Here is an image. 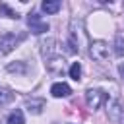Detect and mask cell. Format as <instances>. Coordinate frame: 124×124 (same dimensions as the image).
<instances>
[{
	"label": "cell",
	"instance_id": "6da1fadb",
	"mask_svg": "<svg viewBox=\"0 0 124 124\" xmlns=\"http://www.w3.org/2000/svg\"><path fill=\"white\" fill-rule=\"evenodd\" d=\"M89 54H91L93 60L105 62L108 58V43H105V41H93L91 46H89Z\"/></svg>",
	"mask_w": 124,
	"mask_h": 124
},
{
	"label": "cell",
	"instance_id": "7a4b0ae2",
	"mask_svg": "<svg viewBox=\"0 0 124 124\" xmlns=\"http://www.w3.org/2000/svg\"><path fill=\"white\" fill-rule=\"evenodd\" d=\"M27 25H29L31 33H35V35H41V33H46V31H48V23L43 21L41 16L35 14V12H31V14L27 16Z\"/></svg>",
	"mask_w": 124,
	"mask_h": 124
},
{
	"label": "cell",
	"instance_id": "3957f363",
	"mask_svg": "<svg viewBox=\"0 0 124 124\" xmlns=\"http://www.w3.org/2000/svg\"><path fill=\"white\" fill-rule=\"evenodd\" d=\"M41 54H43V58L46 60V62H50V60H54V58H58V46H56V39H45V41H41Z\"/></svg>",
	"mask_w": 124,
	"mask_h": 124
},
{
	"label": "cell",
	"instance_id": "277c9868",
	"mask_svg": "<svg viewBox=\"0 0 124 124\" xmlns=\"http://www.w3.org/2000/svg\"><path fill=\"white\" fill-rule=\"evenodd\" d=\"M85 101H87V105L95 110V108H99V107L107 101V93H103L101 89H87V93H85Z\"/></svg>",
	"mask_w": 124,
	"mask_h": 124
},
{
	"label": "cell",
	"instance_id": "5b68a950",
	"mask_svg": "<svg viewBox=\"0 0 124 124\" xmlns=\"http://www.w3.org/2000/svg\"><path fill=\"white\" fill-rule=\"evenodd\" d=\"M23 37H16L14 33H4L2 39H0V52L2 54H8L10 50H14L17 46V43L21 41Z\"/></svg>",
	"mask_w": 124,
	"mask_h": 124
},
{
	"label": "cell",
	"instance_id": "8992f818",
	"mask_svg": "<svg viewBox=\"0 0 124 124\" xmlns=\"http://www.w3.org/2000/svg\"><path fill=\"white\" fill-rule=\"evenodd\" d=\"M122 108H124V105L118 99H108L107 101V112H108V118L112 122H118V118L122 114Z\"/></svg>",
	"mask_w": 124,
	"mask_h": 124
},
{
	"label": "cell",
	"instance_id": "52a82bcc",
	"mask_svg": "<svg viewBox=\"0 0 124 124\" xmlns=\"http://www.w3.org/2000/svg\"><path fill=\"white\" fill-rule=\"evenodd\" d=\"M50 93H52V97L60 99V97H68V95L72 93V89H70L68 83H64V81H56V83H52Z\"/></svg>",
	"mask_w": 124,
	"mask_h": 124
},
{
	"label": "cell",
	"instance_id": "ba28073f",
	"mask_svg": "<svg viewBox=\"0 0 124 124\" xmlns=\"http://www.w3.org/2000/svg\"><path fill=\"white\" fill-rule=\"evenodd\" d=\"M25 108H27L31 114H41L43 108H45V99H35V97L25 99Z\"/></svg>",
	"mask_w": 124,
	"mask_h": 124
},
{
	"label": "cell",
	"instance_id": "9c48e42d",
	"mask_svg": "<svg viewBox=\"0 0 124 124\" xmlns=\"http://www.w3.org/2000/svg\"><path fill=\"white\" fill-rule=\"evenodd\" d=\"M41 8H43V12H46V14H56V12L62 8V4H60V0H45V2L41 4Z\"/></svg>",
	"mask_w": 124,
	"mask_h": 124
},
{
	"label": "cell",
	"instance_id": "30bf717a",
	"mask_svg": "<svg viewBox=\"0 0 124 124\" xmlns=\"http://www.w3.org/2000/svg\"><path fill=\"white\" fill-rule=\"evenodd\" d=\"M6 122H8V124H25V118H23V112H21L19 108H16L14 112H10V114H8V118H6Z\"/></svg>",
	"mask_w": 124,
	"mask_h": 124
},
{
	"label": "cell",
	"instance_id": "8fae6325",
	"mask_svg": "<svg viewBox=\"0 0 124 124\" xmlns=\"http://www.w3.org/2000/svg\"><path fill=\"white\" fill-rule=\"evenodd\" d=\"M0 16H6L10 19H19V14L16 10H12L8 4H0Z\"/></svg>",
	"mask_w": 124,
	"mask_h": 124
},
{
	"label": "cell",
	"instance_id": "7c38bea8",
	"mask_svg": "<svg viewBox=\"0 0 124 124\" xmlns=\"http://www.w3.org/2000/svg\"><path fill=\"white\" fill-rule=\"evenodd\" d=\"M8 72H16V74H25L27 72V64L25 62H12V64H8Z\"/></svg>",
	"mask_w": 124,
	"mask_h": 124
},
{
	"label": "cell",
	"instance_id": "4fadbf2b",
	"mask_svg": "<svg viewBox=\"0 0 124 124\" xmlns=\"http://www.w3.org/2000/svg\"><path fill=\"white\" fill-rule=\"evenodd\" d=\"M114 54L116 56H124V37L122 35L114 37Z\"/></svg>",
	"mask_w": 124,
	"mask_h": 124
},
{
	"label": "cell",
	"instance_id": "5bb4252c",
	"mask_svg": "<svg viewBox=\"0 0 124 124\" xmlns=\"http://www.w3.org/2000/svg\"><path fill=\"white\" fill-rule=\"evenodd\" d=\"M12 99H14V93L10 89H6V87H0V107L8 105Z\"/></svg>",
	"mask_w": 124,
	"mask_h": 124
},
{
	"label": "cell",
	"instance_id": "9a60e30c",
	"mask_svg": "<svg viewBox=\"0 0 124 124\" xmlns=\"http://www.w3.org/2000/svg\"><path fill=\"white\" fill-rule=\"evenodd\" d=\"M70 78L76 79V81L81 79V66H79V62H72V66H70Z\"/></svg>",
	"mask_w": 124,
	"mask_h": 124
},
{
	"label": "cell",
	"instance_id": "2e32d148",
	"mask_svg": "<svg viewBox=\"0 0 124 124\" xmlns=\"http://www.w3.org/2000/svg\"><path fill=\"white\" fill-rule=\"evenodd\" d=\"M118 74H120V78H122V81H124V62L118 64Z\"/></svg>",
	"mask_w": 124,
	"mask_h": 124
},
{
	"label": "cell",
	"instance_id": "e0dca14e",
	"mask_svg": "<svg viewBox=\"0 0 124 124\" xmlns=\"http://www.w3.org/2000/svg\"><path fill=\"white\" fill-rule=\"evenodd\" d=\"M118 124H124V108H122V114H120V118H118Z\"/></svg>",
	"mask_w": 124,
	"mask_h": 124
}]
</instances>
